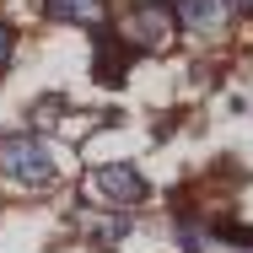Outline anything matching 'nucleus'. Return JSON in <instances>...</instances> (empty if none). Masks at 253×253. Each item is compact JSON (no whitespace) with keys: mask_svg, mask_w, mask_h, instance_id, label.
I'll use <instances>...</instances> for the list:
<instances>
[{"mask_svg":"<svg viewBox=\"0 0 253 253\" xmlns=\"http://www.w3.org/2000/svg\"><path fill=\"white\" fill-rule=\"evenodd\" d=\"M0 172H5L11 183L38 189V183L54 178V151L38 135H5V140H0Z\"/></svg>","mask_w":253,"mask_h":253,"instance_id":"f257e3e1","label":"nucleus"},{"mask_svg":"<svg viewBox=\"0 0 253 253\" xmlns=\"http://www.w3.org/2000/svg\"><path fill=\"white\" fill-rule=\"evenodd\" d=\"M86 200L92 205H113V210H129V205L146 200V178L135 172V167H97L92 178H86Z\"/></svg>","mask_w":253,"mask_h":253,"instance_id":"f03ea898","label":"nucleus"},{"mask_svg":"<svg viewBox=\"0 0 253 253\" xmlns=\"http://www.w3.org/2000/svg\"><path fill=\"white\" fill-rule=\"evenodd\" d=\"M172 27H178V11H172V5H162V0L135 5V11H129V22H124V43H129V49L156 54V49H167Z\"/></svg>","mask_w":253,"mask_h":253,"instance_id":"7ed1b4c3","label":"nucleus"},{"mask_svg":"<svg viewBox=\"0 0 253 253\" xmlns=\"http://www.w3.org/2000/svg\"><path fill=\"white\" fill-rule=\"evenodd\" d=\"M172 11H178V22L189 33H221L226 27V5L221 0H172Z\"/></svg>","mask_w":253,"mask_h":253,"instance_id":"20e7f679","label":"nucleus"},{"mask_svg":"<svg viewBox=\"0 0 253 253\" xmlns=\"http://www.w3.org/2000/svg\"><path fill=\"white\" fill-rule=\"evenodd\" d=\"M92 33H97V76L108 81V86H113V81H124V49H119L113 27H108V22H97Z\"/></svg>","mask_w":253,"mask_h":253,"instance_id":"39448f33","label":"nucleus"},{"mask_svg":"<svg viewBox=\"0 0 253 253\" xmlns=\"http://www.w3.org/2000/svg\"><path fill=\"white\" fill-rule=\"evenodd\" d=\"M54 22H81V27H97L102 22V0H43Z\"/></svg>","mask_w":253,"mask_h":253,"instance_id":"423d86ee","label":"nucleus"},{"mask_svg":"<svg viewBox=\"0 0 253 253\" xmlns=\"http://www.w3.org/2000/svg\"><path fill=\"white\" fill-rule=\"evenodd\" d=\"M86 237H92L97 248H119V243L129 237V221H124V215H86Z\"/></svg>","mask_w":253,"mask_h":253,"instance_id":"0eeeda50","label":"nucleus"},{"mask_svg":"<svg viewBox=\"0 0 253 253\" xmlns=\"http://www.w3.org/2000/svg\"><path fill=\"white\" fill-rule=\"evenodd\" d=\"M11 49H16V27H11V22H0V70H5Z\"/></svg>","mask_w":253,"mask_h":253,"instance_id":"6e6552de","label":"nucleus"},{"mask_svg":"<svg viewBox=\"0 0 253 253\" xmlns=\"http://www.w3.org/2000/svg\"><path fill=\"white\" fill-rule=\"evenodd\" d=\"M232 5H237V11H253V0H232Z\"/></svg>","mask_w":253,"mask_h":253,"instance_id":"1a4fd4ad","label":"nucleus"}]
</instances>
